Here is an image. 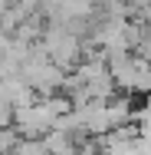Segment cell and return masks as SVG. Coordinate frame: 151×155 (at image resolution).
<instances>
[{"label": "cell", "mask_w": 151, "mask_h": 155, "mask_svg": "<svg viewBox=\"0 0 151 155\" xmlns=\"http://www.w3.org/2000/svg\"><path fill=\"white\" fill-rule=\"evenodd\" d=\"M17 139H20V132L13 125H0V152H13L17 149Z\"/></svg>", "instance_id": "cell-1"}]
</instances>
